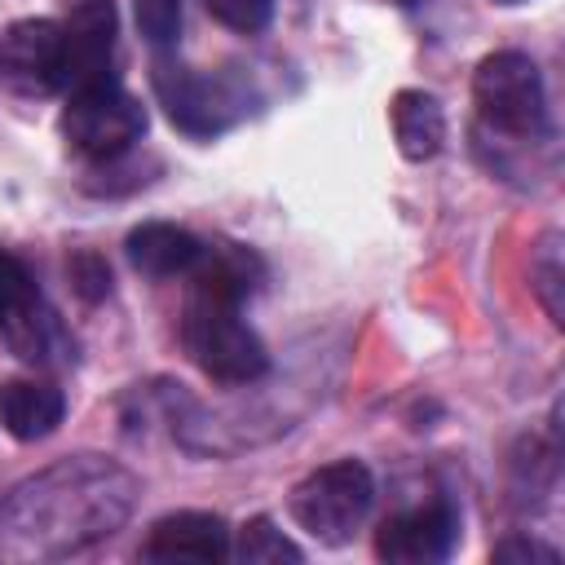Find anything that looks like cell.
I'll use <instances>...</instances> for the list:
<instances>
[{"label": "cell", "mask_w": 565, "mask_h": 565, "mask_svg": "<svg viewBox=\"0 0 565 565\" xmlns=\"http://www.w3.org/2000/svg\"><path fill=\"white\" fill-rule=\"evenodd\" d=\"M141 481L106 455H71L22 486L0 503V561L4 565H44L66 561L132 516Z\"/></svg>", "instance_id": "1"}, {"label": "cell", "mask_w": 565, "mask_h": 565, "mask_svg": "<svg viewBox=\"0 0 565 565\" xmlns=\"http://www.w3.org/2000/svg\"><path fill=\"white\" fill-rule=\"evenodd\" d=\"M238 296L212 287V282H190L185 318H181V340L190 362L216 380V384H252L269 371V353L260 335L243 322Z\"/></svg>", "instance_id": "2"}, {"label": "cell", "mask_w": 565, "mask_h": 565, "mask_svg": "<svg viewBox=\"0 0 565 565\" xmlns=\"http://www.w3.org/2000/svg\"><path fill=\"white\" fill-rule=\"evenodd\" d=\"M472 102H477V119L494 137L530 141V137H543L547 128V93H543L539 62L521 49H499L477 62Z\"/></svg>", "instance_id": "3"}, {"label": "cell", "mask_w": 565, "mask_h": 565, "mask_svg": "<svg viewBox=\"0 0 565 565\" xmlns=\"http://www.w3.org/2000/svg\"><path fill=\"white\" fill-rule=\"evenodd\" d=\"M371 503H375V477L362 459L322 463L309 477H300L287 494L291 521L305 534H313L318 543H331V547L353 539V530L366 521Z\"/></svg>", "instance_id": "4"}, {"label": "cell", "mask_w": 565, "mask_h": 565, "mask_svg": "<svg viewBox=\"0 0 565 565\" xmlns=\"http://www.w3.org/2000/svg\"><path fill=\"white\" fill-rule=\"evenodd\" d=\"M0 340L13 358L31 366H66L75 362V340L62 318L49 309L31 269L0 247Z\"/></svg>", "instance_id": "5"}, {"label": "cell", "mask_w": 565, "mask_h": 565, "mask_svg": "<svg viewBox=\"0 0 565 565\" xmlns=\"http://www.w3.org/2000/svg\"><path fill=\"white\" fill-rule=\"evenodd\" d=\"M150 88H154L163 115L172 119V128H181L185 137H199V141L221 137L247 110V93L230 75H207V71H194L172 57H154Z\"/></svg>", "instance_id": "6"}, {"label": "cell", "mask_w": 565, "mask_h": 565, "mask_svg": "<svg viewBox=\"0 0 565 565\" xmlns=\"http://www.w3.org/2000/svg\"><path fill=\"white\" fill-rule=\"evenodd\" d=\"M141 132H146V106L115 79L75 88L66 97L62 137L84 159H97V163L119 159L141 141Z\"/></svg>", "instance_id": "7"}, {"label": "cell", "mask_w": 565, "mask_h": 565, "mask_svg": "<svg viewBox=\"0 0 565 565\" xmlns=\"http://www.w3.org/2000/svg\"><path fill=\"white\" fill-rule=\"evenodd\" d=\"M115 35H119V13L110 0H84L66 13L62 22V71H57V88L75 93L110 75L115 62Z\"/></svg>", "instance_id": "8"}, {"label": "cell", "mask_w": 565, "mask_h": 565, "mask_svg": "<svg viewBox=\"0 0 565 565\" xmlns=\"http://www.w3.org/2000/svg\"><path fill=\"white\" fill-rule=\"evenodd\" d=\"M455 543H459V512L441 499L406 508L375 530V556L388 565H433L446 561Z\"/></svg>", "instance_id": "9"}, {"label": "cell", "mask_w": 565, "mask_h": 565, "mask_svg": "<svg viewBox=\"0 0 565 565\" xmlns=\"http://www.w3.org/2000/svg\"><path fill=\"white\" fill-rule=\"evenodd\" d=\"M141 556L146 561H159V565H216L230 556V525L216 516V512H168L150 525L146 543H141Z\"/></svg>", "instance_id": "10"}, {"label": "cell", "mask_w": 565, "mask_h": 565, "mask_svg": "<svg viewBox=\"0 0 565 565\" xmlns=\"http://www.w3.org/2000/svg\"><path fill=\"white\" fill-rule=\"evenodd\" d=\"M0 71L26 93L57 88L62 71V22L53 18H18L0 35Z\"/></svg>", "instance_id": "11"}, {"label": "cell", "mask_w": 565, "mask_h": 565, "mask_svg": "<svg viewBox=\"0 0 565 565\" xmlns=\"http://www.w3.org/2000/svg\"><path fill=\"white\" fill-rule=\"evenodd\" d=\"M124 252H128V265L146 278H181L199 265L203 238H194L185 225H172V221H141L137 230H128Z\"/></svg>", "instance_id": "12"}, {"label": "cell", "mask_w": 565, "mask_h": 565, "mask_svg": "<svg viewBox=\"0 0 565 565\" xmlns=\"http://www.w3.org/2000/svg\"><path fill=\"white\" fill-rule=\"evenodd\" d=\"M66 415V393L44 380H4L0 384V424L13 441H44Z\"/></svg>", "instance_id": "13"}, {"label": "cell", "mask_w": 565, "mask_h": 565, "mask_svg": "<svg viewBox=\"0 0 565 565\" xmlns=\"http://www.w3.org/2000/svg\"><path fill=\"white\" fill-rule=\"evenodd\" d=\"M388 124H393V141L402 150V159L424 163L441 150L446 141V110L433 93L424 88H402L388 102Z\"/></svg>", "instance_id": "14"}, {"label": "cell", "mask_w": 565, "mask_h": 565, "mask_svg": "<svg viewBox=\"0 0 565 565\" xmlns=\"http://www.w3.org/2000/svg\"><path fill=\"white\" fill-rule=\"evenodd\" d=\"M230 556L243 561V565H300L305 552L269 521V516H252L238 525V534L230 539Z\"/></svg>", "instance_id": "15"}, {"label": "cell", "mask_w": 565, "mask_h": 565, "mask_svg": "<svg viewBox=\"0 0 565 565\" xmlns=\"http://www.w3.org/2000/svg\"><path fill=\"white\" fill-rule=\"evenodd\" d=\"M530 278H534V291L547 309V318L561 327L565 322V305H561V287H565V265H561V238L547 234L534 252V265H530Z\"/></svg>", "instance_id": "16"}, {"label": "cell", "mask_w": 565, "mask_h": 565, "mask_svg": "<svg viewBox=\"0 0 565 565\" xmlns=\"http://www.w3.org/2000/svg\"><path fill=\"white\" fill-rule=\"evenodd\" d=\"M203 9H207L221 26H230V31H238V35H256V31H265L269 18H274V0H203Z\"/></svg>", "instance_id": "17"}, {"label": "cell", "mask_w": 565, "mask_h": 565, "mask_svg": "<svg viewBox=\"0 0 565 565\" xmlns=\"http://www.w3.org/2000/svg\"><path fill=\"white\" fill-rule=\"evenodd\" d=\"M137 31L154 49L177 44V35H181V0H137Z\"/></svg>", "instance_id": "18"}, {"label": "cell", "mask_w": 565, "mask_h": 565, "mask_svg": "<svg viewBox=\"0 0 565 565\" xmlns=\"http://www.w3.org/2000/svg\"><path fill=\"white\" fill-rule=\"evenodd\" d=\"M66 269H71V282H75V291L84 300H102L110 291V269H106V260L97 252H75L66 260Z\"/></svg>", "instance_id": "19"}, {"label": "cell", "mask_w": 565, "mask_h": 565, "mask_svg": "<svg viewBox=\"0 0 565 565\" xmlns=\"http://www.w3.org/2000/svg\"><path fill=\"white\" fill-rule=\"evenodd\" d=\"M494 561H503V565H556L561 556H556V547H547V543H539V539H525V534H512V539H503V543H494V552H490Z\"/></svg>", "instance_id": "20"}, {"label": "cell", "mask_w": 565, "mask_h": 565, "mask_svg": "<svg viewBox=\"0 0 565 565\" xmlns=\"http://www.w3.org/2000/svg\"><path fill=\"white\" fill-rule=\"evenodd\" d=\"M499 4H521V0H499Z\"/></svg>", "instance_id": "21"}, {"label": "cell", "mask_w": 565, "mask_h": 565, "mask_svg": "<svg viewBox=\"0 0 565 565\" xmlns=\"http://www.w3.org/2000/svg\"><path fill=\"white\" fill-rule=\"evenodd\" d=\"M402 4H415V0H402Z\"/></svg>", "instance_id": "22"}]
</instances>
